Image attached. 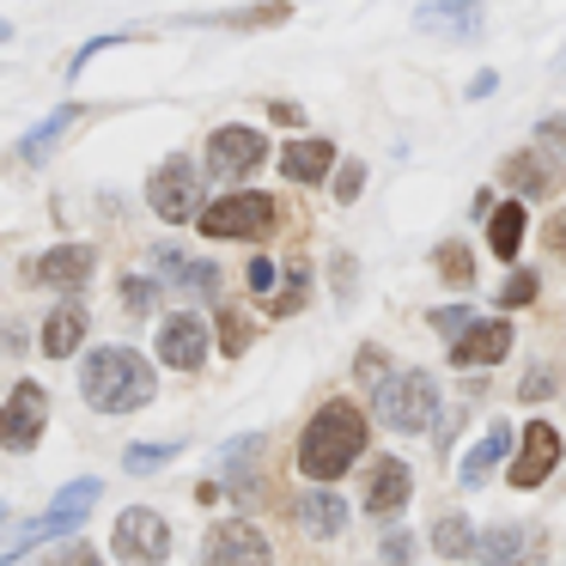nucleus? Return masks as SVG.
I'll return each instance as SVG.
<instances>
[{"mask_svg": "<svg viewBox=\"0 0 566 566\" xmlns=\"http://www.w3.org/2000/svg\"><path fill=\"white\" fill-rule=\"evenodd\" d=\"M366 457V415L354 402H323L311 427L298 432V469L311 481H335Z\"/></svg>", "mask_w": 566, "mask_h": 566, "instance_id": "obj_1", "label": "nucleus"}, {"mask_svg": "<svg viewBox=\"0 0 566 566\" xmlns=\"http://www.w3.org/2000/svg\"><path fill=\"white\" fill-rule=\"evenodd\" d=\"M153 390H159V378H153V366L135 347H98L80 366V396L98 415H135V408L153 402Z\"/></svg>", "mask_w": 566, "mask_h": 566, "instance_id": "obj_2", "label": "nucleus"}, {"mask_svg": "<svg viewBox=\"0 0 566 566\" xmlns=\"http://www.w3.org/2000/svg\"><path fill=\"white\" fill-rule=\"evenodd\" d=\"M371 408H378V420L390 432H427L432 415H439V378L420 371V366L390 371V378L371 390Z\"/></svg>", "mask_w": 566, "mask_h": 566, "instance_id": "obj_3", "label": "nucleus"}, {"mask_svg": "<svg viewBox=\"0 0 566 566\" xmlns=\"http://www.w3.org/2000/svg\"><path fill=\"white\" fill-rule=\"evenodd\" d=\"M274 220H281V201L244 189V196H220L213 208H201L196 226L208 238H262V232H274Z\"/></svg>", "mask_w": 566, "mask_h": 566, "instance_id": "obj_4", "label": "nucleus"}, {"mask_svg": "<svg viewBox=\"0 0 566 566\" xmlns=\"http://www.w3.org/2000/svg\"><path fill=\"white\" fill-rule=\"evenodd\" d=\"M147 208L159 213V220L184 226V220H201V171L177 153V159H165L159 171L147 177Z\"/></svg>", "mask_w": 566, "mask_h": 566, "instance_id": "obj_5", "label": "nucleus"}, {"mask_svg": "<svg viewBox=\"0 0 566 566\" xmlns=\"http://www.w3.org/2000/svg\"><path fill=\"white\" fill-rule=\"evenodd\" d=\"M111 542H116V554H123V566H165V554H171V530H165V517L147 512V505H128V512L116 517Z\"/></svg>", "mask_w": 566, "mask_h": 566, "instance_id": "obj_6", "label": "nucleus"}, {"mask_svg": "<svg viewBox=\"0 0 566 566\" xmlns=\"http://www.w3.org/2000/svg\"><path fill=\"white\" fill-rule=\"evenodd\" d=\"M98 493H104V481H98V475H86V481H74V488H62V493H55V505H50V512H43V517H31V524L19 530V548L31 554L38 542L67 536V530H74L80 517L92 512V500H98Z\"/></svg>", "mask_w": 566, "mask_h": 566, "instance_id": "obj_7", "label": "nucleus"}, {"mask_svg": "<svg viewBox=\"0 0 566 566\" xmlns=\"http://www.w3.org/2000/svg\"><path fill=\"white\" fill-rule=\"evenodd\" d=\"M43 427H50V396H43V384L25 378L7 396V408H0V444L7 451H31L43 439Z\"/></svg>", "mask_w": 566, "mask_h": 566, "instance_id": "obj_8", "label": "nucleus"}, {"mask_svg": "<svg viewBox=\"0 0 566 566\" xmlns=\"http://www.w3.org/2000/svg\"><path fill=\"white\" fill-rule=\"evenodd\" d=\"M554 463H560V432L548 427V420H530L524 427V444H517L512 457V488H542V481L554 475Z\"/></svg>", "mask_w": 566, "mask_h": 566, "instance_id": "obj_9", "label": "nucleus"}, {"mask_svg": "<svg viewBox=\"0 0 566 566\" xmlns=\"http://www.w3.org/2000/svg\"><path fill=\"white\" fill-rule=\"evenodd\" d=\"M481 0H420L415 7V25L427 31V38H451V43H469L481 38Z\"/></svg>", "mask_w": 566, "mask_h": 566, "instance_id": "obj_10", "label": "nucleus"}, {"mask_svg": "<svg viewBox=\"0 0 566 566\" xmlns=\"http://www.w3.org/2000/svg\"><path fill=\"white\" fill-rule=\"evenodd\" d=\"M208 566H269V542L256 524H213L208 530Z\"/></svg>", "mask_w": 566, "mask_h": 566, "instance_id": "obj_11", "label": "nucleus"}, {"mask_svg": "<svg viewBox=\"0 0 566 566\" xmlns=\"http://www.w3.org/2000/svg\"><path fill=\"white\" fill-rule=\"evenodd\" d=\"M208 159L220 177H244L256 171L262 159H269V140L256 135V128H213L208 135Z\"/></svg>", "mask_w": 566, "mask_h": 566, "instance_id": "obj_12", "label": "nucleus"}, {"mask_svg": "<svg viewBox=\"0 0 566 566\" xmlns=\"http://www.w3.org/2000/svg\"><path fill=\"white\" fill-rule=\"evenodd\" d=\"M408 493H415V469L402 463V457H378L366 475V512L371 517H396L408 505Z\"/></svg>", "mask_w": 566, "mask_h": 566, "instance_id": "obj_13", "label": "nucleus"}, {"mask_svg": "<svg viewBox=\"0 0 566 566\" xmlns=\"http://www.w3.org/2000/svg\"><path fill=\"white\" fill-rule=\"evenodd\" d=\"M159 359L171 371H196L201 359H208V329H201V317H189V311L165 317L159 323Z\"/></svg>", "mask_w": 566, "mask_h": 566, "instance_id": "obj_14", "label": "nucleus"}, {"mask_svg": "<svg viewBox=\"0 0 566 566\" xmlns=\"http://www.w3.org/2000/svg\"><path fill=\"white\" fill-rule=\"evenodd\" d=\"M505 354H512V323H505V317L469 323V329L451 342V359H457L463 371H469V366H493V359H505Z\"/></svg>", "mask_w": 566, "mask_h": 566, "instance_id": "obj_15", "label": "nucleus"}, {"mask_svg": "<svg viewBox=\"0 0 566 566\" xmlns=\"http://www.w3.org/2000/svg\"><path fill=\"white\" fill-rule=\"evenodd\" d=\"M530 548H536V530H524V524H493L475 536V560H488V566H530L536 560Z\"/></svg>", "mask_w": 566, "mask_h": 566, "instance_id": "obj_16", "label": "nucleus"}, {"mask_svg": "<svg viewBox=\"0 0 566 566\" xmlns=\"http://www.w3.org/2000/svg\"><path fill=\"white\" fill-rule=\"evenodd\" d=\"M92 250L86 244H55L50 256L31 269V281H43V286H80V281H92Z\"/></svg>", "mask_w": 566, "mask_h": 566, "instance_id": "obj_17", "label": "nucleus"}, {"mask_svg": "<svg viewBox=\"0 0 566 566\" xmlns=\"http://www.w3.org/2000/svg\"><path fill=\"white\" fill-rule=\"evenodd\" d=\"M505 451H512V427H505V420H493V427H488V439H481L475 451L463 457V469H457V475H463V488H488V481H493V469L505 463Z\"/></svg>", "mask_w": 566, "mask_h": 566, "instance_id": "obj_18", "label": "nucleus"}, {"mask_svg": "<svg viewBox=\"0 0 566 566\" xmlns=\"http://www.w3.org/2000/svg\"><path fill=\"white\" fill-rule=\"evenodd\" d=\"M153 262H159V274L171 286H184V293H213L220 286V269L201 256H184V250H153Z\"/></svg>", "mask_w": 566, "mask_h": 566, "instance_id": "obj_19", "label": "nucleus"}, {"mask_svg": "<svg viewBox=\"0 0 566 566\" xmlns=\"http://www.w3.org/2000/svg\"><path fill=\"white\" fill-rule=\"evenodd\" d=\"M80 116H86L80 104H62V111H50V116H43V123L25 135V140H19V159H25V165H43V159H50V147H55V140H62L74 123H80Z\"/></svg>", "mask_w": 566, "mask_h": 566, "instance_id": "obj_20", "label": "nucleus"}, {"mask_svg": "<svg viewBox=\"0 0 566 566\" xmlns=\"http://www.w3.org/2000/svg\"><path fill=\"white\" fill-rule=\"evenodd\" d=\"M80 342H86V311H80V305H55L50 323H43V354L67 359Z\"/></svg>", "mask_w": 566, "mask_h": 566, "instance_id": "obj_21", "label": "nucleus"}, {"mask_svg": "<svg viewBox=\"0 0 566 566\" xmlns=\"http://www.w3.org/2000/svg\"><path fill=\"white\" fill-rule=\"evenodd\" d=\"M335 165V147L329 140H293V147L281 153V171L293 177V184H323V171Z\"/></svg>", "mask_w": 566, "mask_h": 566, "instance_id": "obj_22", "label": "nucleus"}, {"mask_svg": "<svg viewBox=\"0 0 566 566\" xmlns=\"http://www.w3.org/2000/svg\"><path fill=\"white\" fill-rule=\"evenodd\" d=\"M298 524H305L311 536H342V524H347V505L335 500L329 488H317V493H305V500H298Z\"/></svg>", "mask_w": 566, "mask_h": 566, "instance_id": "obj_23", "label": "nucleus"}, {"mask_svg": "<svg viewBox=\"0 0 566 566\" xmlns=\"http://www.w3.org/2000/svg\"><path fill=\"white\" fill-rule=\"evenodd\" d=\"M488 244H493V256H505V262L517 256V244H524V201H505V208L493 213Z\"/></svg>", "mask_w": 566, "mask_h": 566, "instance_id": "obj_24", "label": "nucleus"}, {"mask_svg": "<svg viewBox=\"0 0 566 566\" xmlns=\"http://www.w3.org/2000/svg\"><path fill=\"white\" fill-rule=\"evenodd\" d=\"M542 165H548L542 153H517V159H505V177H512L517 196H548L554 189V177L542 171Z\"/></svg>", "mask_w": 566, "mask_h": 566, "instance_id": "obj_25", "label": "nucleus"}, {"mask_svg": "<svg viewBox=\"0 0 566 566\" xmlns=\"http://www.w3.org/2000/svg\"><path fill=\"white\" fill-rule=\"evenodd\" d=\"M475 536H481V530H469V517H457V512L432 524V548L451 554V560H469V554H475Z\"/></svg>", "mask_w": 566, "mask_h": 566, "instance_id": "obj_26", "label": "nucleus"}, {"mask_svg": "<svg viewBox=\"0 0 566 566\" xmlns=\"http://www.w3.org/2000/svg\"><path fill=\"white\" fill-rule=\"evenodd\" d=\"M262 444H269V439H262V432H244V439H232V444H226V475H232V481H250V469H256V451H262Z\"/></svg>", "mask_w": 566, "mask_h": 566, "instance_id": "obj_27", "label": "nucleus"}, {"mask_svg": "<svg viewBox=\"0 0 566 566\" xmlns=\"http://www.w3.org/2000/svg\"><path fill=\"white\" fill-rule=\"evenodd\" d=\"M171 457H177V444H128V451H123V469H128V475H159Z\"/></svg>", "mask_w": 566, "mask_h": 566, "instance_id": "obj_28", "label": "nucleus"}, {"mask_svg": "<svg viewBox=\"0 0 566 566\" xmlns=\"http://www.w3.org/2000/svg\"><path fill=\"white\" fill-rule=\"evenodd\" d=\"M305 293H311V269H305V262H293V269H286V286H281V293H274V317H293V311L298 305H305Z\"/></svg>", "mask_w": 566, "mask_h": 566, "instance_id": "obj_29", "label": "nucleus"}, {"mask_svg": "<svg viewBox=\"0 0 566 566\" xmlns=\"http://www.w3.org/2000/svg\"><path fill=\"white\" fill-rule=\"evenodd\" d=\"M536 153L548 165H566V116H542L536 123Z\"/></svg>", "mask_w": 566, "mask_h": 566, "instance_id": "obj_30", "label": "nucleus"}, {"mask_svg": "<svg viewBox=\"0 0 566 566\" xmlns=\"http://www.w3.org/2000/svg\"><path fill=\"white\" fill-rule=\"evenodd\" d=\"M123 305H128V317H147V311L159 305V286L140 281V274H128V281H123Z\"/></svg>", "mask_w": 566, "mask_h": 566, "instance_id": "obj_31", "label": "nucleus"}, {"mask_svg": "<svg viewBox=\"0 0 566 566\" xmlns=\"http://www.w3.org/2000/svg\"><path fill=\"white\" fill-rule=\"evenodd\" d=\"M359 189H366V165H359V159H342V171H335V201H354Z\"/></svg>", "mask_w": 566, "mask_h": 566, "instance_id": "obj_32", "label": "nucleus"}, {"mask_svg": "<svg viewBox=\"0 0 566 566\" xmlns=\"http://www.w3.org/2000/svg\"><path fill=\"white\" fill-rule=\"evenodd\" d=\"M536 298V274H512V281L500 286V311H517V305H530Z\"/></svg>", "mask_w": 566, "mask_h": 566, "instance_id": "obj_33", "label": "nucleus"}, {"mask_svg": "<svg viewBox=\"0 0 566 566\" xmlns=\"http://www.w3.org/2000/svg\"><path fill=\"white\" fill-rule=\"evenodd\" d=\"M439 274H444V281H469V274H475V262L463 256V244H444L439 250Z\"/></svg>", "mask_w": 566, "mask_h": 566, "instance_id": "obj_34", "label": "nucleus"}, {"mask_svg": "<svg viewBox=\"0 0 566 566\" xmlns=\"http://www.w3.org/2000/svg\"><path fill=\"white\" fill-rule=\"evenodd\" d=\"M220 342H226V354H238V347L250 342V329H244V323H238V311H232V305L220 311Z\"/></svg>", "mask_w": 566, "mask_h": 566, "instance_id": "obj_35", "label": "nucleus"}, {"mask_svg": "<svg viewBox=\"0 0 566 566\" xmlns=\"http://www.w3.org/2000/svg\"><path fill=\"white\" fill-rule=\"evenodd\" d=\"M274 281H281V269H274L269 256L250 262V293H274Z\"/></svg>", "mask_w": 566, "mask_h": 566, "instance_id": "obj_36", "label": "nucleus"}, {"mask_svg": "<svg viewBox=\"0 0 566 566\" xmlns=\"http://www.w3.org/2000/svg\"><path fill=\"white\" fill-rule=\"evenodd\" d=\"M384 560H390V566H408V560H415V536H408V530H396V536L384 542Z\"/></svg>", "mask_w": 566, "mask_h": 566, "instance_id": "obj_37", "label": "nucleus"}, {"mask_svg": "<svg viewBox=\"0 0 566 566\" xmlns=\"http://www.w3.org/2000/svg\"><path fill=\"white\" fill-rule=\"evenodd\" d=\"M50 566H98V554H92L86 542H67L62 554H50Z\"/></svg>", "mask_w": 566, "mask_h": 566, "instance_id": "obj_38", "label": "nucleus"}, {"mask_svg": "<svg viewBox=\"0 0 566 566\" xmlns=\"http://www.w3.org/2000/svg\"><path fill=\"white\" fill-rule=\"evenodd\" d=\"M354 371H359L366 384H371V378H378V384L390 378V371H384V354H378V347H359V366H354Z\"/></svg>", "mask_w": 566, "mask_h": 566, "instance_id": "obj_39", "label": "nucleus"}, {"mask_svg": "<svg viewBox=\"0 0 566 566\" xmlns=\"http://www.w3.org/2000/svg\"><path fill=\"white\" fill-rule=\"evenodd\" d=\"M432 323H439V329H444V335H451V342H457V335H463V329H469V311H457V305H444V311H432Z\"/></svg>", "mask_w": 566, "mask_h": 566, "instance_id": "obj_40", "label": "nucleus"}, {"mask_svg": "<svg viewBox=\"0 0 566 566\" xmlns=\"http://www.w3.org/2000/svg\"><path fill=\"white\" fill-rule=\"evenodd\" d=\"M548 390H554V371H548V366H536V371L524 378V402H542Z\"/></svg>", "mask_w": 566, "mask_h": 566, "instance_id": "obj_41", "label": "nucleus"}, {"mask_svg": "<svg viewBox=\"0 0 566 566\" xmlns=\"http://www.w3.org/2000/svg\"><path fill=\"white\" fill-rule=\"evenodd\" d=\"M274 123H286V128H298V123H305V111H298V104H274Z\"/></svg>", "mask_w": 566, "mask_h": 566, "instance_id": "obj_42", "label": "nucleus"}, {"mask_svg": "<svg viewBox=\"0 0 566 566\" xmlns=\"http://www.w3.org/2000/svg\"><path fill=\"white\" fill-rule=\"evenodd\" d=\"M548 244H554V250H566V213H560V220L548 226Z\"/></svg>", "mask_w": 566, "mask_h": 566, "instance_id": "obj_43", "label": "nucleus"}, {"mask_svg": "<svg viewBox=\"0 0 566 566\" xmlns=\"http://www.w3.org/2000/svg\"><path fill=\"white\" fill-rule=\"evenodd\" d=\"M19 554H25V548H19V542H13V548L0 554V566H19Z\"/></svg>", "mask_w": 566, "mask_h": 566, "instance_id": "obj_44", "label": "nucleus"}, {"mask_svg": "<svg viewBox=\"0 0 566 566\" xmlns=\"http://www.w3.org/2000/svg\"><path fill=\"white\" fill-rule=\"evenodd\" d=\"M7 38H13V25H7V19H0V43H7Z\"/></svg>", "mask_w": 566, "mask_h": 566, "instance_id": "obj_45", "label": "nucleus"}, {"mask_svg": "<svg viewBox=\"0 0 566 566\" xmlns=\"http://www.w3.org/2000/svg\"><path fill=\"white\" fill-rule=\"evenodd\" d=\"M0 524H7V505H0Z\"/></svg>", "mask_w": 566, "mask_h": 566, "instance_id": "obj_46", "label": "nucleus"}]
</instances>
